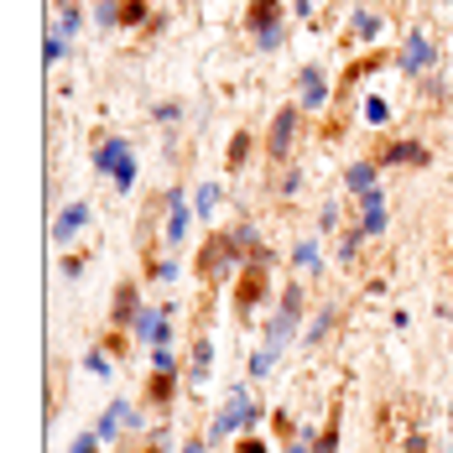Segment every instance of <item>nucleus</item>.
Masks as SVG:
<instances>
[{
    "label": "nucleus",
    "mask_w": 453,
    "mask_h": 453,
    "mask_svg": "<svg viewBox=\"0 0 453 453\" xmlns=\"http://www.w3.org/2000/svg\"><path fill=\"white\" fill-rule=\"evenodd\" d=\"M94 173H99V178L110 173V182H115L120 193H131V188H136V151H131V141H120V136L99 141V146H94Z\"/></svg>",
    "instance_id": "f257e3e1"
},
{
    "label": "nucleus",
    "mask_w": 453,
    "mask_h": 453,
    "mask_svg": "<svg viewBox=\"0 0 453 453\" xmlns=\"http://www.w3.org/2000/svg\"><path fill=\"white\" fill-rule=\"evenodd\" d=\"M272 365H276V349H256V360H250V375L261 380V375H266Z\"/></svg>",
    "instance_id": "c85d7f7f"
},
{
    "label": "nucleus",
    "mask_w": 453,
    "mask_h": 453,
    "mask_svg": "<svg viewBox=\"0 0 453 453\" xmlns=\"http://www.w3.org/2000/svg\"><path fill=\"white\" fill-rule=\"evenodd\" d=\"M360 245H365V229H349V234L339 240V261H344V266H355V261H360Z\"/></svg>",
    "instance_id": "4be33fe9"
},
{
    "label": "nucleus",
    "mask_w": 453,
    "mask_h": 453,
    "mask_svg": "<svg viewBox=\"0 0 453 453\" xmlns=\"http://www.w3.org/2000/svg\"><path fill=\"white\" fill-rule=\"evenodd\" d=\"M99 443H104V438H99V433H84V438H79V443H73V453H99Z\"/></svg>",
    "instance_id": "72a5a7b5"
},
{
    "label": "nucleus",
    "mask_w": 453,
    "mask_h": 453,
    "mask_svg": "<svg viewBox=\"0 0 453 453\" xmlns=\"http://www.w3.org/2000/svg\"><path fill=\"white\" fill-rule=\"evenodd\" d=\"M349 32H355V37H375V32H380V16H375V11H355Z\"/></svg>",
    "instance_id": "5701e85b"
},
{
    "label": "nucleus",
    "mask_w": 453,
    "mask_h": 453,
    "mask_svg": "<svg viewBox=\"0 0 453 453\" xmlns=\"http://www.w3.org/2000/svg\"><path fill=\"white\" fill-rule=\"evenodd\" d=\"M84 365H89L94 375H110V355H104V349H89V355H84Z\"/></svg>",
    "instance_id": "2f4dec72"
},
{
    "label": "nucleus",
    "mask_w": 453,
    "mask_h": 453,
    "mask_svg": "<svg viewBox=\"0 0 453 453\" xmlns=\"http://www.w3.org/2000/svg\"><path fill=\"white\" fill-rule=\"evenodd\" d=\"M365 120H370V126H386V120H391L386 99H370V104H365Z\"/></svg>",
    "instance_id": "cd10ccee"
},
{
    "label": "nucleus",
    "mask_w": 453,
    "mask_h": 453,
    "mask_svg": "<svg viewBox=\"0 0 453 453\" xmlns=\"http://www.w3.org/2000/svg\"><path fill=\"white\" fill-rule=\"evenodd\" d=\"M297 120H303V104L276 110L272 136H266V146H272V162H287V151H292V141H297Z\"/></svg>",
    "instance_id": "423d86ee"
},
{
    "label": "nucleus",
    "mask_w": 453,
    "mask_h": 453,
    "mask_svg": "<svg viewBox=\"0 0 453 453\" xmlns=\"http://www.w3.org/2000/svg\"><path fill=\"white\" fill-rule=\"evenodd\" d=\"M297 104H303V110H323V104H328V79H323L318 68H303V79H297Z\"/></svg>",
    "instance_id": "f8f14e48"
},
{
    "label": "nucleus",
    "mask_w": 453,
    "mask_h": 453,
    "mask_svg": "<svg viewBox=\"0 0 453 453\" xmlns=\"http://www.w3.org/2000/svg\"><path fill=\"white\" fill-rule=\"evenodd\" d=\"M318 225H323V229H334V225H339V203H323V214H318Z\"/></svg>",
    "instance_id": "f704fd0d"
},
{
    "label": "nucleus",
    "mask_w": 453,
    "mask_h": 453,
    "mask_svg": "<svg viewBox=\"0 0 453 453\" xmlns=\"http://www.w3.org/2000/svg\"><path fill=\"white\" fill-rule=\"evenodd\" d=\"M297 323H303V287L292 281L287 292H281V308H276V318H272V328H266V349H287L292 344V334H297Z\"/></svg>",
    "instance_id": "7ed1b4c3"
},
{
    "label": "nucleus",
    "mask_w": 453,
    "mask_h": 453,
    "mask_svg": "<svg viewBox=\"0 0 453 453\" xmlns=\"http://www.w3.org/2000/svg\"><path fill=\"white\" fill-rule=\"evenodd\" d=\"M344 188H349V193H370V188H375V162H355V167H344Z\"/></svg>",
    "instance_id": "f3484780"
},
{
    "label": "nucleus",
    "mask_w": 453,
    "mask_h": 453,
    "mask_svg": "<svg viewBox=\"0 0 453 453\" xmlns=\"http://www.w3.org/2000/svg\"><path fill=\"white\" fill-rule=\"evenodd\" d=\"M245 157H250V131H234V141H229V151H225L229 173H234V167H245Z\"/></svg>",
    "instance_id": "412c9836"
},
{
    "label": "nucleus",
    "mask_w": 453,
    "mask_h": 453,
    "mask_svg": "<svg viewBox=\"0 0 453 453\" xmlns=\"http://www.w3.org/2000/svg\"><path fill=\"white\" fill-rule=\"evenodd\" d=\"M297 188H303V173H297V167H292V173H287V178H281V193H297Z\"/></svg>",
    "instance_id": "e433bc0d"
},
{
    "label": "nucleus",
    "mask_w": 453,
    "mask_h": 453,
    "mask_svg": "<svg viewBox=\"0 0 453 453\" xmlns=\"http://www.w3.org/2000/svg\"><path fill=\"white\" fill-rule=\"evenodd\" d=\"M281 37H287V32H281V27H272V32H261V37H256V47H261V52H276V47H281Z\"/></svg>",
    "instance_id": "473e14b6"
},
{
    "label": "nucleus",
    "mask_w": 453,
    "mask_h": 453,
    "mask_svg": "<svg viewBox=\"0 0 453 453\" xmlns=\"http://www.w3.org/2000/svg\"><path fill=\"white\" fill-rule=\"evenodd\" d=\"M292 266H297V272H318V266H323V256H318V240L292 245Z\"/></svg>",
    "instance_id": "a211bd4d"
},
{
    "label": "nucleus",
    "mask_w": 453,
    "mask_h": 453,
    "mask_svg": "<svg viewBox=\"0 0 453 453\" xmlns=\"http://www.w3.org/2000/svg\"><path fill=\"white\" fill-rule=\"evenodd\" d=\"M214 209H219V188L203 182V188H198V214H214Z\"/></svg>",
    "instance_id": "bb28decb"
},
{
    "label": "nucleus",
    "mask_w": 453,
    "mask_h": 453,
    "mask_svg": "<svg viewBox=\"0 0 453 453\" xmlns=\"http://www.w3.org/2000/svg\"><path fill=\"white\" fill-rule=\"evenodd\" d=\"M136 318H141V287L136 281H120V287H115V318H110L115 334H126Z\"/></svg>",
    "instance_id": "1a4fd4ad"
},
{
    "label": "nucleus",
    "mask_w": 453,
    "mask_h": 453,
    "mask_svg": "<svg viewBox=\"0 0 453 453\" xmlns=\"http://www.w3.org/2000/svg\"><path fill=\"white\" fill-rule=\"evenodd\" d=\"M272 27H281V0H250V5H245V32L261 37V32H272Z\"/></svg>",
    "instance_id": "9d476101"
},
{
    "label": "nucleus",
    "mask_w": 453,
    "mask_h": 453,
    "mask_svg": "<svg viewBox=\"0 0 453 453\" xmlns=\"http://www.w3.org/2000/svg\"><path fill=\"white\" fill-rule=\"evenodd\" d=\"M84 225H89V203H68V214H58V225H52V240H58V245H68Z\"/></svg>",
    "instance_id": "2eb2a0df"
},
{
    "label": "nucleus",
    "mask_w": 453,
    "mask_h": 453,
    "mask_svg": "<svg viewBox=\"0 0 453 453\" xmlns=\"http://www.w3.org/2000/svg\"><path fill=\"white\" fill-rule=\"evenodd\" d=\"M182 234H188V193L173 188V193H167V250H178Z\"/></svg>",
    "instance_id": "9b49d317"
},
{
    "label": "nucleus",
    "mask_w": 453,
    "mask_h": 453,
    "mask_svg": "<svg viewBox=\"0 0 453 453\" xmlns=\"http://www.w3.org/2000/svg\"><path fill=\"white\" fill-rule=\"evenodd\" d=\"M240 261V240H234V229L229 234H209V245L198 250V276L203 281H225V272Z\"/></svg>",
    "instance_id": "20e7f679"
},
{
    "label": "nucleus",
    "mask_w": 453,
    "mask_h": 453,
    "mask_svg": "<svg viewBox=\"0 0 453 453\" xmlns=\"http://www.w3.org/2000/svg\"><path fill=\"white\" fill-rule=\"evenodd\" d=\"M256 417H261V411L250 407V396H245V391L234 386V391H229V402H225V411H219V417H214V427H209V443L229 438L234 427H245V422H256Z\"/></svg>",
    "instance_id": "39448f33"
},
{
    "label": "nucleus",
    "mask_w": 453,
    "mask_h": 453,
    "mask_svg": "<svg viewBox=\"0 0 453 453\" xmlns=\"http://www.w3.org/2000/svg\"><path fill=\"white\" fill-rule=\"evenodd\" d=\"M266 287H272V250H250V261H245V272H240V281H234V308L240 313H250L261 297H266Z\"/></svg>",
    "instance_id": "f03ea898"
},
{
    "label": "nucleus",
    "mask_w": 453,
    "mask_h": 453,
    "mask_svg": "<svg viewBox=\"0 0 453 453\" xmlns=\"http://www.w3.org/2000/svg\"><path fill=\"white\" fill-rule=\"evenodd\" d=\"M167 313H173V308H141V318L131 323V334H136V339H146V344H167V339H173Z\"/></svg>",
    "instance_id": "6e6552de"
},
{
    "label": "nucleus",
    "mask_w": 453,
    "mask_h": 453,
    "mask_svg": "<svg viewBox=\"0 0 453 453\" xmlns=\"http://www.w3.org/2000/svg\"><path fill=\"white\" fill-rule=\"evenodd\" d=\"M360 229L365 234H380L386 229V198H380V188L360 193Z\"/></svg>",
    "instance_id": "4468645a"
},
{
    "label": "nucleus",
    "mask_w": 453,
    "mask_h": 453,
    "mask_svg": "<svg viewBox=\"0 0 453 453\" xmlns=\"http://www.w3.org/2000/svg\"><path fill=\"white\" fill-rule=\"evenodd\" d=\"M68 42H73V37H63V32H52V37H47V63H58V58L68 52Z\"/></svg>",
    "instance_id": "c756f323"
},
{
    "label": "nucleus",
    "mask_w": 453,
    "mask_h": 453,
    "mask_svg": "<svg viewBox=\"0 0 453 453\" xmlns=\"http://www.w3.org/2000/svg\"><path fill=\"white\" fill-rule=\"evenodd\" d=\"M234 453H272V449H266L261 438H240V449H234Z\"/></svg>",
    "instance_id": "c9c22d12"
},
{
    "label": "nucleus",
    "mask_w": 453,
    "mask_h": 453,
    "mask_svg": "<svg viewBox=\"0 0 453 453\" xmlns=\"http://www.w3.org/2000/svg\"><path fill=\"white\" fill-rule=\"evenodd\" d=\"M94 21H99L104 32H110V27H120V5H115V0H99V5H94Z\"/></svg>",
    "instance_id": "b1692460"
},
{
    "label": "nucleus",
    "mask_w": 453,
    "mask_h": 453,
    "mask_svg": "<svg viewBox=\"0 0 453 453\" xmlns=\"http://www.w3.org/2000/svg\"><path fill=\"white\" fill-rule=\"evenodd\" d=\"M73 27H79V5L68 0V5H63V21H58V32H63V37H73Z\"/></svg>",
    "instance_id": "7c9ffc66"
},
{
    "label": "nucleus",
    "mask_w": 453,
    "mask_h": 453,
    "mask_svg": "<svg viewBox=\"0 0 453 453\" xmlns=\"http://www.w3.org/2000/svg\"><path fill=\"white\" fill-rule=\"evenodd\" d=\"M209 360H214V344L198 339V344H193V370H188V380H209Z\"/></svg>",
    "instance_id": "6ab92c4d"
},
{
    "label": "nucleus",
    "mask_w": 453,
    "mask_h": 453,
    "mask_svg": "<svg viewBox=\"0 0 453 453\" xmlns=\"http://www.w3.org/2000/svg\"><path fill=\"white\" fill-rule=\"evenodd\" d=\"M146 21V0H126L120 5V27H141Z\"/></svg>",
    "instance_id": "393cba45"
},
{
    "label": "nucleus",
    "mask_w": 453,
    "mask_h": 453,
    "mask_svg": "<svg viewBox=\"0 0 453 453\" xmlns=\"http://www.w3.org/2000/svg\"><path fill=\"white\" fill-rule=\"evenodd\" d=\"M427 162H433V151L422 141H391L375 167H427Z\"/></svg>",
    "instance_id": "0eeeda50"
},
{
    "label": "nucleus",
    "mask_w": 453,
    "mask_h": 453,
    "mask_svg": "<svg viewBox=\"0 0 453 453\" xmlns=\"http://www.w3.org/2000/svg\"><path fill=\"white\" fill-rule=\"evenodd\" d=\"M427 63H433V42H427L422 32H411L407 47H402V58H396V68H402V73H422Z\"/></svg>",
    "instance_id": "ddd939ff"
},
{
    "label": "nucleus",
    "mask_w": 453,
    "mask_h": 453,
    "mask_svg": "<svg viewBox=\"0 0 453 453\" xmlns=\"http://www.w3.org/2000/svg\"><path fill=\"white\" fill-rule=\"evenodd\" d=\"M182 453H209V438H188V443H182Z\"/></svg>",
    "instance_id": "4c0bfd02"
},
{
    "label": "nucleus",
    "mask_w": 453,
    "mask_h": 453,
    "mask_svg": "<svg viewBox=\"0 0 453 453\" xmlns=\"http://www.w3.org/2000/svg\"><path fill=\"white\" fill-rule=\"evenodd\" d=\"M313 453H339V422H328V427H323V433H318Z\"/></svg>",
    "instance_id": "a878e982"
},
{
    "label": "nucleus",
    "mask_w": 453,
    "mask_h": 453,
    "mask_svg": "<svg viewBox=\"0 0 453 453\" xmlns=\"http://www.w3.org/2000/svg\"><path fill=\"white\" fill-rule=\"evenodd\" d=\"M334 308H323V313L313 318V323H308V334H303V344H308V349H313V344H323V339H328V328H334Z\"/></svg>",
    "instance_id": "aec40b11"
},
{
    "label": "nucleus",
    "mask_w": 453,
    "mask_h": 453,
    "mask_svg": "<svg viewBox=\"0 0 453 453\" xmlns=\"http://www.w3.org/2000/svg\"><path fill=\"white\" fill-rule=\"evenodd\" d=\"M173 391H178L173 370H157V375H151V386H146V402H151V407H167V402H173Z\"/></svg>",
    "instance_id": "dca6fc26"
},
{
    "label": "nucleus",
    "mask_w": 453,
    "mask_h": 453,
    "mask_svg": "<svg viewBox=\"0 0 453 453\" xmlns=\"http://www.w3.org/2000/svg\"><path fill=\"white\" fill-rule=\"evenodd\" d=\"M308 438H313V433H297V443H292L287 453H308Z\"/></svg>",
    "instance_id": "58836bf2"
}]
</instances>
